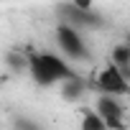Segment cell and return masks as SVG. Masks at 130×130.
<instances>
[{
  "mask_svg": "<svg viewBox=\"0 0 130 130\" xmlns=\"http://www.w3.org/2000/svg\"><path fill=\"white\" fill-rule=\"evenodd\" d=\"M94 87L100 94H107V97H125L130 94V79L115 67V64H105V67L97 72V79H94Z\"/></svg>",
  "mask_w": 130,
  "mask_h": 130,
  "instance_id": "277c9868",
  "label": "cell"
},
{
  "mask_svg": "<svg viewBox=\"0 0 130 130\" xmlns=\"http://www.w3.org/2000/svg\"><path fill=\"white\" fill-rule=\"evenodd\" d=\"M56 13L61 15V23H69L74 28H102L105 26V18L89 3H61L56 5Z\"/></svg>",
  "mask_w": 130,
  "mask_h": 130,
  "instance_id": "3957f363",
  "label": "cell"
},
{
  "mask_svg": "<svg viewBox=\"0 0 130 130\" xmlns=\"http://www.w3.org/2000/svg\"><path fill=\"white\" fill-rule=\"evenodd\" d=\"M94 110L110 130H125V110H122V102L117 97L100 94L97 102H94Z\"/></svg>",
  "mask_w": 130,
  "mask_h": 130,
  "instance_id": "5b68a950",
  "label": "cell"
},
{
  "mask_svg": "<svg viewBox=\"0 0 130 130\" xmlns=\"http://www.w3.org/2000/svg\"><path fill=\"white\" fill-rule=\"evenodd\" d=\"M79 130H110L105 125V120L97 115V110H84L82 112V120H79Z\"/></svg>",
  "mask_w": 130,
  "mask_h": 130,
  "instance_id": "9c48e42d",
  "label": "cell"
},
{
  "mask_svg": "<svg viewBox=\"0 0 130 130\" xmlns=\"http://www.w3.org/2000/svg\"><path fill=\"white\" fill-rule=\"evenodd\" d=\"M28 74L33 77V82L38 87H54V84H64L67 79L77 77L74 69L69 67L67 59H61L51 51H33L31 54V69Z\"/></svg>",
  "mask_w": 130,
  "mask_h": 130,
  "instance_id": "6da1fadb",
  "label": "cell"
},
{
  "mask_svg": "<svg viewBox=\"0 0 130 130\" xmlns=\"http://www.w3.org/2000/svg\"><path fill=\"white\" fill-rule=\"evenodd\" d=\"M59 92H61V97L67 100V102H79L87 94V82L82 77H72V79L64 82V84H59Z\"/></svg>",
  "mask_w": 130,
  "mask_h": 130,
  "instance_id": "8992f818",
  "label": "cell"
},
{
  "mask_svg": "<svg viewBox=\"0 0 130 130\" xmlns=\"http://www.w3.org/2000/svg\"><path fill=\"white\" fill-rule=\"evenodd\" d=\"M54 36H56L59 48L64 51V56H67L69 61H89V46H87V41H84V36H82L79 28L59 21Z\"/></svg>",
  "mask_w": 130,
  "mask_h": 130,
  "instance_id": "7a4b0ae2",
  "label": "cell"
},
{
  "mask_svg": "<svg viewBox=\"0 0 130 130\" xmlns=\"http://www.w3.org/2000/svg\"><path fill=\"white\" fill-rule=\"evenodd\" d=\"M125 43H127V46H130V33H127V38H125Z\"/></svg>",
  "mask_w": 130,
  "mask_h": 130,
  "instance_id": "8fae6325",
  "label": "cell"
},
{
  "mask_svg": "<svg viewBox=\"0 0 130 130\" xmlns=\"http://www.w3.org/2000/svg\"><path fill=\"white\" fill-rule=\"evenodd\" d=\"M13 130H43V125L36 120V117H28V115H13Z\"/></svg>",
  "mask_w": 130,
  "mask_h": 130,
  "instance_id": "30bf717a",
  "label": "cell"
},
{
  "mask_svg": "<svg viewBox=\"0 0 130 130\" xmlns=\"http://www.w3.org/2000/svg\"><path fill=\"white\" fill-rule=\"evenodd\" d=\"M110 64H115V67L130 79V46H127V43L112 46V51H110Z\"/></svg>",
  "mask_w": 130,
  "mask_h": 130,
  "instance_id": "52a82bcc",
  "label": "cell"
},
{
  "mask_svg": "<svg viewBox=\"0 0 130 130\" xmlns=\"http://www.w3.org/2000/svg\"><path fill=\"white\" fill-rule=\"evenodd\" d=\"M5 67L13 69L15 74H18V72H28V69H31V54L23 56V51H18V48L8 51V54H5Z\"/></svg>",
  "mask_w": 130,
  "mask_h": 130,
  "instance_id": "ba28073f",
  "label": "cell"
}]
</instances>
